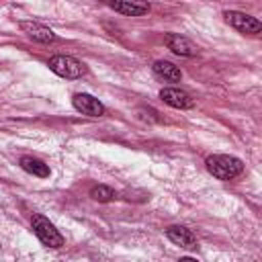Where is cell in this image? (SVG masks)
Wrapping results in <instances>:
<instances>
[{
  "mask_svg": "<svg viewBox=\"0 0 262 262\" xmlns=\"http://www.w3.org/2000/svg\"><path fill=\"white\" fill-rule=\"evenodd\" d=\"M207 170L219 180H231L244 172V164H242V160H237L233 156L217 154V156L207 158Z\"/></svg>",
  "mask_w": 262,
  "mask_h": 262,
  "instance_id": "obj_1",
  "label": "cell"
},
{
  "mask_svg": "<svg viewBox=\"0 0 262 262\" xmlns=\"http://www.w3.org/2000/svg\"><path fill=\"white\" fill-rule=\"evenodd\" d=\"M31 225H33V231L41 239L43 246H49V248H61L63 246V235L55 229V225L47 217L37 213L31 217Z\"/></svg>",
  "mask_w": 262,
  "mask_h": 262,
  "instance_id": "obj_2",
  "label": "cell"
},
{
  "mask_svg": "<svg viewBox=\"0 0 262 262\" xmlns=\"http://www.w3.org/2000/svg\"><path fill=\"white\" fill-rule=\"evenodd\" d=\"M49 70L53 74L61 76V78H68V80H76V78H80L86 72L84 63L78 61L72 55H53L49 59Z\"/></svg>",
  "mask_w": 262,
  "mask_h": 262,
  "instance_id": "obj_3",
  "label": "cell"
},
{
  "mask_svg": "<svg viewBox=\"0 0 262 262\" xmlns=\"http://www.w3.org/2000/svg\"><path fill=\"white\" fill-rule=\"evenodd\" d=\"M225 20H227L233 29H237L239 33H244V35H258V33L262 31L260 20L254 18V16H248V14H244V12L229 10V12H225Z\"/></svg>",
  "mask_w": 262,
  "mask_h": 262,
  "instance_id": "obj_4",
  "label": "cell"
},
{
  "mask_svg": "<svg viewBox=\"0 0 262 262\" xmlns=\"http://www.w3.org/2000/svg\"><path fill=\"white\" fill-rule=\"evenodd\" d=\"M72 102H74V106H76L80 113H84V115H88V117H102V115H104L102 102H100L98 98L90 96V94L78 92V94H74Z\"/></svg>",
  "mask_w": 262,
  "mask_h": 262,
  "instance_id": "obj_5",
  "label": "cell"
},
{
  "mask_svg": "<svg viewBox=\"0 0 262 262\" xmlns=\"http://www.w3.org/2000/svg\"><path fill=\"white\" fill-rule=\"evenodd\" d=\"M166 45H168V49H172L176 55L192 57V55L199 53V47H196L190 39H186V37H182V35H176V33H168V35H166Z\"/></svg>",
  "mask_w": 262,
  "mask_h": 262,
  "instance_id": "obj_6",
  "label": "cell"
},
{
  "mask_svg": "<svg viewBox=\"0 0 262 262\" xmlns=\"http://www.w3.org/2000/svg\"><path fill=\"white\" fill-rule=\"evenodd\" d=\"M166 235H168V239L170 242H174L176 246H182V248H196V237H194V233L190 231V229H186V227H182V225H170L168 229H166Z\"/></svg>",
  "mask_w": 262,
  "mask_h": 262,
  "instance_id": "obj_7",
  "label": "cell"
},
{
  "mask_svg": "<svg viewBox=\"0 0 262 262\" xmlns=\"http://www.w3.org/2000/svg\"><path fill=\"white\" fill-rule=\"evenodd\" d=\"M20 29H23L33 41H39V43H51V41L57 39L51 29H47V27H43V25H39V23L23 20V23H20Z\"/></svg>",
  "mask_w": 262,
  "mask_h": 262,
  "instance_id": "obj_8",
  "label": "cell"
},
{
  "mask_svg": "<svg viewBox=\"0 0 262 262\" xmlns=\"http://www.w3.org/2000/svg\"><path fill=\"white\" fill-rule=\"evenodd\" d=\"M160 98L166 104L174 106V108H188V106H192V98L184 90H178V88H162L160 90Z\"/></svg>",
  "mask_w": 262,
  "mask_h": 262,
  "instance_id": "obj_9",
  "label": "cell"
},
{
  "mask_svg": "<svg viewBox=\"0 0 262 262\" xmlns=\"http://www.w3.org/2000/svg\"><path fill=\"white\" fill-rule=\"evenodd\" d=\"M108 8L115 12H121L125 16H141L149 10V4L145 2H108Z\"/></svg>",
  "mask_w": 262,
  "mask_h": 262,
  "instance_id": "obj_10",
  "label": "cell"
},
{
  "mask_svg": "<svg viewBox=\"0 0 262 262\" xmlns=\"http://www.w3.org/2000/svg\"><path fill=\"white\" fill-rule=\"evenodd\" d=\"M154 74L156 76H160V78H164V80H170V82H178L180 78H182V72H180V68L178 66H174V63H170V61H156L154 66Z\"/></svg>",
  "mask_w": 262,
  "mask_h": 262,
  "instance_id": "obj_11",
  "label": "cell"
},
{
  "mask_svg": "<svg viewBox=\"0 0 262 262\" xmlns=\"http://www.w3.org/2000/svg\"><path fill=\"white\" fill-rule=\"evenodd\" d=\"M20 166H23V170H27L33 176H39V178H47L49 176V166L45 162L37 160V158L25 156V158H20Z\"/></svg>",
  "mask_w": 262,
  "mask_h": 262,
  "instance_id": "obj_12",
  "label": "cell"
},
{
  "mask_svg": "<svg viewBox=\"0 0 262 262\" xmlns=\"http://www.w3.org/2000/svg\"><path fill=\"white\" fill-rule=\"evenodd\" d=\"M90 196H92L94 201H98V203H108V201H113L115 192H113V188H108V186H104V184H98V186H94V188L90 190Z\"/></svg>",
  "mask_w": 262,
  "mask_h": 262,
  "instance_id": "obj_13",
  "label": "cell"
},
{
  "mask_svg": "<svg viewBox=\"0 0 262 262\" xmlns=\"http://www.w3.org/2000/svg\"><path fill=\"white\" fill-rule=\"evenodd\" d=\"M178 262H196V260H194V258H188V256H186V258H180Z\"/></svg>",
  "mask_w": 262,
  "mask_h": 262,
  "instance_id": "obj_14",
  "label": "cell"
}]
</instances>
